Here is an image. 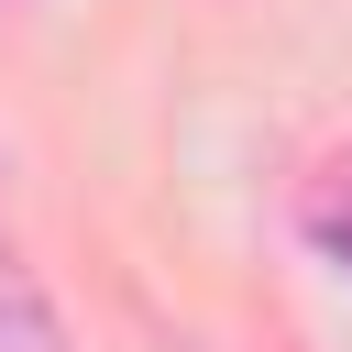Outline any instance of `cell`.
I'll return each mask as SVG.
<instances>
[{
  "mask_svg": "<svg viewBox=\"0 0 352 352\" xmlns=\"http://www.w3.org/2000/svg\"><path fill=\"white\" fill-rule=\"evenodd\" d=\"M0 352H66V319H55V297H44V275L0 242Z\"/></svg>",
  "mask_w": 352,
  "mask_h": 352,
  "instance_id": "obj_1",
  "label": "cell"
},
{
  "mask_svg": "<svg viewBox=\"0 0 352 352\" xmlns=\"http://www.w3.org/2000/svg\"><path fill=\"white\" fill-rule=\"evenodd\" d=\"M308 242H319V253H352V209L319 198V209H308Z\"/></svg>",
  "mask_w": 352,
  "mask_h": 352,
  "instance_id": "obj_2",
  "label": "cell"
}]
</instances>
